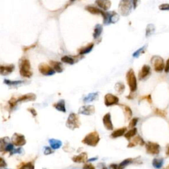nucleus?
Listing matches in <instances>:
<instances>
[{"label":"nucleus","instance_id":"obj_1","mask_svg":"<svg viewBox=\"0 0 169 169\" xmlns=\"http://www.w3.org/2000/svg\"><path fill=\"white\" fill-rule=\"evenodd\" d=\"M134 7V0H121L118 5L119 12L121 15L126 17L132 12Z\"/></svg>","mask_w":169,"mask_h":169},{"label":"nucleus","instance_id":"obj_2","mask_svg":"<svg viewBox=\"0 0 169 169\" xmlns=\"http://www.w3.org/2000/svg\"><path fill=\"white\" fill-rule=\"evenodd\" d=\"M20 74L22 77L30 78L32 76V73L30 71V61L27 59H23L21 61L20 63Z\"/></svg>","mask_w":169,"mask_h":169},{"label":"nucleus","instance_id":"obj_3","mask_svg":"<svg viewBox=\"0 0 169 169\" xmlns=\"http://www.w3.org/2000/svg\"><path fill=\"white\" fill-rule=\"evenodd\" d=\"M126 80L127 84L129 85L130 91L132 93L135 92L137 88V79L134 70L130 69L126 73Z\"/></svg>","mask_w":169,"mask_h":169},{"label":"nucleus","instance_id":"obj_4","mask_svg":"<svg viewBox=\"0 0 169 169\" xmlns=\"http://www.w3.org/2000/svg\"><path fill=\"white\" fill-rule=\"evenodd\" d=\"M151 63L154 68V70L160 73L165 70V64L163 58L159 56H153L151 58Z\"/></svg>","mask_w":169,"mask_h":169},{"label":"nucleus","instance_id":"obj_5","mask_svg":"<svg viewBox=\"0 0 169 169\" xmlns=\"http://www.w3.org/2000/svg\"><path fill=\"white\" fill-rule=\"evenodd\" d=\"M99 141L100 137L99 134L96 132H93L86 135L85 137L83 140L82 142L87 144V145L95 147L99 142Z\"/></svg>","mask_w":169,"mask_h":169},{"label":"nucleus","instance_id":"obj_6","mask_svg":"<svg viewBox=\"0 0 169 169\" xmlns=\"http://www.w3.org/2000/svg\"><path fill=\"white\" fill-rule=\"evenodd\" d=\"M66 126L71 129L78 128L80 126V122L77 115L74 113H71L68 118Z\"/></svg>","mask_w":169,"mask_h":169},{"label":"nucleus","instance_id":"obj_7","mask_svg":"<svg viewBox=\"0 0 169 169\" xmlns=\"http://www.w3.org/2000/svg\"><path fill=\"white\" fill-rule=\"evenodd\" d=\"M38 70L40 73L44 76H51L55 74L56 71L51 66H49L46 63H40L38 66Z\"/></svg>","mask_w":169,"mask_h":169},{"label":"nucleus","instance_id":"obj_8","mask_svg":"<svg viewBox=\"0 0 169 169\" xmlns=\"http://www.w3.org/2000/svg\"><path fill=\"white\" fill-rule=\"evenodd\" d=\"M146 151L149 154L157 155L160 152V146L159 144L149 141L146 143Z\"/></svg>","mask_w":169,"mask_h":169},{"label":"nucleus","instance_id":"obj_9","mask_svg":"<svg viewBox=\"0 0 169 169\" xmlns=\"http://www.w3.org/2000/svg\"><path fill=\"white\" fill-rule=\"evenodd\" d=\"M118 102L119 99L116 96L112 95V94H106L104 96V104L106 106L118 104Z\"/></svg>","mask_w":169,"mask_h":169},{"label":"nucleus","instance_id":"obj_10","mask_svg":"<svg viewBox=\"0 0 169 169\" xmlns=\"http://www.w3.org/2000/svg\"><path fill=\"white\" fill-rule=\"evenodd\" d=\"M12 142L16 146H23L26 144L24 136L21 134H14L12 138Z\"/></svg>","mask_w":169,"mask_h":169},{"label":"nucleus","instance_id":"obj_11","mask_svg":"<svg viewBox=\"0 0 169 169\" xmlns=\"http://www.w3.org/2000/svg\"><path fill=\"white\" fill-rule=\"evenodd\" d=\"M95 112V106L93 105H87V106H83L79 110V114L86 116H90L93 114Z\"/></svg>","mask_w":169,"mask_h":169},{"label":"nucleus","instance_id":"obj_12","mask_svg":"<svg viewBox=\"0 0 169 169\" xmlns=\"http://www.w3.org/2000/svg\"><path fill=\"white\" fill-rule=\"evenodd\" d=\"M151 73V68L148 65H144L138 74V78L140 80H143L148 77Z\"/></svg>","mask_w":169,"mask_h":169},{"label":"nucleus","instance_id":"obj_13","mask_svg":"<svg viewBox=\"0 0 169 169\" xmlns=\"http://www.w3.org/2000/svg\"><path fill=\"white\" fill-rule=\"evenodd\" d=\"M95 2L96 5L103 11L109 10L112 5L110 0H96Z\"/></svg>","mask_w":169,"mask_h":169},{"label":"nucleus","instance_id":"obj_14","mask_svg":"<svg viewBox=\"0 0 169 169\" xmlns=\"http://www.w3.org/2000/svg\"><path fill=\"white\" fill-rule=\"evenodd\" d=\"M15 70V65L13 64H11L9 65H1L0 66V73L2 76H8Z\"/></svg>","mask_w":169,"mask_h":169},{"label":"nucleus","instance_id":"obj_15","mask_svg":"<svg viewBox=\"0 0 169 169\" xmlns=\"http://www.w3.org/2000/svg\"><path fill=\"white\" fill-rule=\"evenodd\" d=\"M103 124L104 127L108 130H112L113 126L111 120V115L110 113H107L103 117Z\"/></svg>","mask_w":169,"mask_h":169},{"label":"nucleus","instance_id":"obj_16","mask_svg":"<svg viewBox=\"0 0 169 169\" xmlns=\"http://www.w3.org/2000/svg\"><path fill=\"white\" fill-rule=\"evenodd\" d=\"M37 98V96L33 93H29L27 95H24L19 97L18 99H17V102H26V101H33Z\"/></svg>","mask_w":169,"mask_h":169},{"label":"nucleus","instance_id":"obj_17","mask_svg":"<svg viewBox=\"0 0 169 169\" xmlns=\"http://www.w3.org/2000/svg\"><path fill=\"white\" fill-rule=\"evenodd\" d=\"M72 160L75 163H85L87 160V154L86 153H82L79 155L73 157Z\"/></svg>","mask_w":169,"mask_h":169},{"label":"nucleus","instance_id":"obj_18","mask_svg":"<svg viewBox=\"0 0 169 169\" xmlns=\"http://www.w3.org/2000/svg\"><path fill=\"white\" fill-rule=\"evenodd\" d=\"M144 144H145V142H144V141L143 140L142 138H141L140 136H137L132 140V141L129 143V144L128 145V147H132L136 146L137 145H143Z\"/></svg>","mask_w":169,"mask_h":169},{"label":"nucleus","instance_id":"obj_19","mask_svg":"<svg viewBox=\"0 0 169 169\" xmlns=\"http://www.w3.org/2000/svg\"><path fill=\"white\" fill-rule=\"evenodd\" d=\"M85 9L89 13H91V14H93V15H102V13H103V11H102L101 9H99V8L97 7H93V6H90V5H88L85 7Z\"/></svg>","mask_w":169,"mask_h":169},{"label":"nucleus","instance_id":"obj_20","mask_svg":"<svg viewBox=\"0 0 169 169\" xmlns=\"http://www.w3.org/2000/svg\"><path fill=\"white\" fill-rule=\"evenodd\" d=\"M99 98V93H89L85 96L83 99V101L86 103H88V102H93L95 100H97Z\"/></svg>","mask_w":169,"mask_h":169},{"label":"nucleus","instance_id":"obj_21","mask_svg":"<svg viewBox=\"0 0 169 169\" xmlns=\"http://www.w3.org/2000/svg\"><path fill=\"white\" fill-rule=\"evenodd\" d=\"M50 64L51 65L52 68L54 69L56 72H58V73H62L63 71L62 63L60 62H56V61H50Z\"/></svg>","mask_w":169,"mask_h":169},{"label":"nucleus","instance_id":"obj_22","mask_svg":"<svg viewBox=\"0 0 169 169\" xmlns=\"http://www.w3.org/2000/svg\"><path fill=\"white\" fill-rule=\"evenodd\" d=\"M54 107L57 110H58V111H60V112H66L64 100H60V101H58L57 103L54 104Z\"/></svg>","mask_w":169,"mask_h":169},{"label":"nucleus","instance_id":"obj_23","mask_svg":"<svg viewBox=\"0 0 169 169\" xmlns=\"http://www.w3.org/2000/svg\"><path fill=\"white\" fill-rule=\"evenodd\" d=\"M102 30H103V27H102V24H96L95 29H94L93 38H95V39H97V38H99L100 37V36L102 34Z\"/></svg>","mask_w":169,"mask_h":169},{"label":"nucleus","instance_id":"obj_24","mask_svg":"<svg viewBox=\"0 0 169 169\" xmlns=\"http://www.w3.org/2000/svg\"><path fill=\"white\" fill-rule=\"evenodd\" d=\"M94 48V44L93 43H90L87 44V46H86L84 48H81L79 50V54L80 55H84L87 54L88 53H89Z\"/></svg>","mask_w":169,"mask_h":169},{"label":"nucleus","instance_id":"obj_25","mask_svg":"<svg viewBox=\"0 0 169 169\" xmlns=\"http://www.w3.org/2000/svg\"><path fill=\"white\" fill-rule=\"evenodd\" d=\"M49 143H50V145L51 146L52 149H59L62 145V141L60 140H55V139L50 140Z\"/></svg>","mask_w":169,"mask_h":169},{"label":"nucleus","instance_id":"obj_26","mask_svg":"<svg viewBox=\"0 0 169 169\" xmlns=\"http://www.w3.org/2000/svg\"><path fill=\"white\" fill-rule=\"evenodd\" d=\"M112 12H103V13H102V17H103V19H104V24H106V25H108V24H111V23H110V21H111V17H112Z\"/></svg>","mask_w":169,"mask_h":169},{"label":"nucleus","instance_id":"obj_27","mask_svg":"<svg viewBox=\"0 0 169 169\" xmlns=\"http://www.w3.org/2000/svg\"><path fill=\"white\" fill-rule=\"evenodd\" d=\"M126 131H127L126 127H123V128L118 129L112 133V134H111V137L112 138H116V137H120L122 136V135H124V134H125V132H126Z\"/></svg>","mask_w":169,"mask_h":169},{"label":"nucleus","instance_id":"obj_28","mask_svg":"<svg viewBox=\"0 0 169 169\" xmlns=\"http://www.w3.org/2000/svg\"><path fill=\"white\" fill-rule=\"evenodd\" d=\"M155 27L153 24H148L146 28V32H145V36L146 37H149L154 34L155 31Z\"/></svg>","mask_w":169,"mask_h":169},{"label":"nucleus","instance_id":"obj_29","mask_svg":"<svg viewBox=\"0 0 169 169\" xmlns=\"http://www.w3.org/2000/svg\"><path fill=\"white\" fill-rule=\"evenodd\" d=\"M25 81H11V80L5 79L4 83L6 85L10 86V87H17V86L22 85Z\"/></svg>","mask_w":169,"mask_h":169},{"label":"nucleus","instance_id":"obj_30","mask_svg":"<svg viewBox=\"0 0 169 169\" xmlns=\"http://www.w3.org/2000/svg\"><path fill=\"white\" fill-rule=\"evenodd\" d=\"M115 90L119 94L123 93L124 90H125V85H124L123 83L118 82L115 85Z\"/></svg>","mask_w":169,"mask_h":169},{"label":"nucleus","instance_id":"obj_31","mask_svg":"<svg viewBox=\"0 0 169 169\" xmlns=\"http://www.w3.org/2000/svg\"><path fill=\"white\" fill-rule=\"evenodd\" d=\"M147 48V45H145L141 47V48H139L137 50L135 51L134 54H133L132 56L134 58H139L141 54H142L143 53H145V52Z\"/></svg>","mask_w":169,"mask_h":169},{"label":"nucleus","instance_id":"obj_32","mask_svg":"<svg viewBox=\"0 0 169 169\" xmlns=\"http://www.w3.org/2000/svg\"><path fill=\"white\" fill-rule=\"evenodd\" d=\"M152 164L155 168H160L163 167V160L162 159H153Z\"/></svg>","mask_w":169,"mask_h":169},{"label":"nucleus","instance_id":"obj_33","mask_svg":"<svg viewBox=\"0 0 169 169\" xmlns=\"http://www.w3.org/2000/svg\"><path fill=\"white\" fill-rule=\"evenodd\" d=\"M137 134V129L134 127V128H132V129H130L129 131L126 132V134L124 135V136L126 138L127 140H129L132 137H133L134 135Z\"/></svg>","mask_w":169,"mask_h":169},{"label":"nucleus","instance_id":"obj_34","mask_svg":"<svg viewBox=\"0 0 169 169\" xmlns=\"http://www.w3.org/2000/svg\"><path fill=\"white\" fill-rule=\"evenodd\" d=\"M62 61L63 62H64L65 63H68V64L70 65H73L74 64L75 61L71 56H65L62 58Z\"/></svg>","mask_w":169,"mask_h":169},{"label":"nucleus","instance_id":"obj_35","mask_svg":"<svg viewBox=\"0 0 169 169\" xmlns=\"http://www.w3.org/2000/svg\"><path fill=\"white\" fill-rule=\"evenodd\" d=\"M124 107V113H125V115L126 116V118L127 120L131 118L132 116V110L130 109V108L127 106H123Z\"/></svg>","mask_w":169,"mask_h":169},{"label":"nucleus","instance_id":"obj_36","mask_svg":"<svg viewBox=\"0 0 169 169\" xmlns=\"http://www.w3.org/2000/svg\"><path fill=\"white\" fill-rule=\"evenodd\" d=\"M132 162V160L131 159H126V160H124V161L122 162L120 165L118 166V169H124V168H125L127 165H128L129 164H130Z\"/></svg>","mask_w":169,"mask_h":169},{"label":"nucleus","instance_id":"obj_37","mask_svg":"<svg viewBox=\"0 0 169 169\" xmlns=\"http://www.w3.org/2000/svg\"><path fill=\"white\" fill-rule=\"evenodd\" d=\"M19 169H35V167L32 163H27L25 164L21 165Z\"/></svg>","mask_w":169,"mask_h":169},{"label":"nucleus","instance_id":"obj_38","mask_svg":"<svg viewBox=\"0 0 169 169\" xmlns=\"http://www.w3.org/2000/svg\"><path fill=\"white\" fill-rule=\"evenodd\" d=\"M119 19H120V16H119L118 13L113 12L112 17H111V21H110V23H111V24H114L116 23H117L119 20Z\"/></svg>","mask_w":169,"mask_h":169},{"label":"nucleus","instance_id":"obj_39","mask_svg":"<svg viewBox=\"0 0 169 169\" xmlns=\"http://www.w3.org/2000/svg\"><path fill=\"white\" fill-rule=\"evenodd\" d=\"M155 114L160 116V117L165 118L166 116V112L164 111V110H160L158 109H156L155 110Z\"/></svg>","mask_w":169,"mask_h":169},{"label":"nucleus","instance_id":"obj_40","mask_svg":"<svg viewBox=\"0 0 169 169\" xmlns=\"http://www.w3.org/2000/svg\"><path fill=\"white\" fill-rule=\"evenodd\" d=\"M159 9L161 11H169V4H163L160 5Z\"/></svg>","mask_w":169,"mask_h":169},{"label":"nucleus","instance_id":"obj_41","mask_svg":"<svg viewBox=\"0 0 169 169\" xmlns=\"http://www.w3.org/2000/svg\"><path fill=\"white\" fill-rule=\"evenodd\" d=\"M137 122H138V118H133L132 121L130 122V123L129 124V127H132V128H134V127L136 126V124H137Z\"/></svg>","mask_w":169,"mask_h":169},{"label":"nucleus","instance_id":"obj_42","mask_svg":"<svg viewBox=\"0 0 169 169\" xmlns=\"http://www.w3.org/2000/svg\"><path fill=\"white\" fill-rule=\"evenodd\" d=\"M13 149H14V148H13V145L12 143H8L7 145L5 146V151H9V152H12Z\"/></svg>","mask_w":169,"mask_h":169},{"label":"nucleus","instance_id":"obj_43","mask_svg":"<svg viewBox=\"0 0 169 169\" xmlns=\"http://www.w3.org/2000/svg\"><path fill=\"white\" fill-rule=\"evenodd\" d=\"M17 103V99L14 97H12L9 100V104L10 105V106L12 108L16 106Z\"/></svg>","mask_w":169,"mask_h":169},{"label":"nucleus","instance_id":"obj_44","mask_svg":"<svg viewBox=\"0 0 169 169\" xmlns=\"http://www.w3.org/2000/svg\"><path fill=\"white\" fill-rule=\"evenodd\" d=\"M44 154L45 155H50L52 153V150L50 147H44Z\"/></svg>","mask_w":169,"mask_h":169},{"label":"nucleus","instance_id":"obj_45","mask_svg":"<svg viewBox=\"0 0 169 169\" xmlns=\"http://www.w3.org/2000/svg\"><path fill=\"white\" fill-rule=\"evenodd\" d=\"M36 44H37V43L32 44V45H30V46H24L23 48V51H24V52H27V51H28L29 50H30V49L35 48V47L36 46Z\"/></svg>","mask_w":169,"mask_h":169},{"label":"nucleus","instance_id":"obj_46","mask_svg":"<svg viewBox=\"0 0 169 169\" xmlns=\"http://www.w3.org/2000/svg\"><path fill=\"white\" fill-rule=\"evenodd\" d=\"M83 169H95V167L92 164H85L83 167Z\"/></svg>","mask_w":169,"mask_h":169},{"label":"nucleus","instance_id":"obj_47","mask_svg":"<svg viewBox=\"0 0 169 169\" xmlns=\"http://www.w3.org/2000/svg\"><path fill=\"white\" fill-rule=\"evenodd\" d=\"M0 167H1V168L6 167V163L3 159V158H0Z\"/></svg>","mask_w":169,"mask_h":169},{"label":"nucleus","instance_id":"obj_48","mask_svg":"<svg viewBox=\"0 0 169 169\" xmlns=\"http://www.w3.org/2000/svg\"><path fill=\"white\" fill-rule=\"evenodd\" d=\"M165 71L166 73H168L169 72V58L167 61V63L165 64Z\"/></svg>","mask_w":169,"mask_h":169},{"label":"nucleus","instance_id":"obj_49","mask_svg":"<svg viewBox=\"0 0 169 169\" xmlns=\"http://www.w3.org/2000/svg\"><path fill=\"white\" fill-rule=\"evenodd\" d=\"M21 151H22V149L21 148H18L17 149H13V150L11 152L10 154L12 153V154H15V153H21Z\"/></svg>","mask_w":169,"mask_h":169},{"label":"nucleus","instance_id":"obj_50","mask_svg":"<svg viewBox=\"0 0 169 169\" xmlns=\"http://www.w3.org/2000/svg\"><path fill=\"white\" fill-rule=\"evenodd\" d=\"M143 99H146L147 100V101L149 102V103H151L152 102V101H151V96L150 95H149L147 96H144Z\"/></svg>","mask_w":169,"mask_h":169},{"label":"nucleus","instance_id":"obj_51","mask_svg":"<svg viewBox=\"0 0 169 169\" xmlns=\"http://www.w3.org/2000/svg\"><path fill=\"white\" fill-rule=\"evenodd\" d=\"M140 0H134V9H135L137 7L138 4H139Z\"/></svg>","mask_w":169,"mask_h":169},{"label":"nucleus","instance_id":"obj_52","mask_svg":"<svg viewBox=\"0 0 169 169\" xmlns=\"http://www.w3.org/2000/svg\"><path fill=\"white\" fill-rule=\"evenodd\" d=\"M29 111L31 112L32 114H33V116H36L37 115V112H36V110H35V109H29Z\"/></svg>","mask_w":169,"mask_h":169},{"label":"nucleus","instance_id":"obj_53","mask_svg":"<svg viewBox=\"0 0 169 169\" xmlns=\"http://www.w3.org/2000/svg\"><path fill=\"white\" fill-rule=\"evenodd\" d=\"M96 159H97V158H92L91 159H88V161H93V160H96Z\"/></svg>","mask_w":169,"mask_h":169},{"label":"nucleus","instance_id":"obj_54","mask_svg":"<svg viewBox=\"0 0 169 169\" xmlns=\"http://www.w3.org/2000/svg\"><path fill=\"white\" fill-rule=\"evenodd\" d=\"M166 153H167V155H169V146L167 147V151H166Z\"/></svg>","mask_w":169,"mask_h":169},{"label":"nucleus","instance_id":"obj_55","mask_svg":"<svg viewBox=\"0 0 169 169\" xmlns=\"http://www.w3.org/2000/svg\"><path fill=\"white\" fill-rule=\"evenodd\" d=\"M167 168V169H169V165L168 166V167H167V168Z\"/></svg>","mask_w":169,"mask_h":169},{"label":"nucleus","instance_id":"obj_56","mask_svg":"<svg viewBox=\"0 0 169 169\" xmlns=\"http://www.w3.org/2000/svg\"><path fill=\"white\" fill-rule=\"evenodd\" d=\"M76 1V0H71V1Z\"/></svg>","mask_w":169,"mask_h":169},{"label":"nucleus","instance_id":"obj_57","mask_svg":"<svg viewBox=\"0 0 169 169\" xmlns=\"http://www.w3.org/2000/svg\"><path fill=\"white\" fill-rule=\"evenodd\" d=\"M166 169H167V168H166Z\"/></svg>","mask_w":169,"mask_h":169}]
</instances>
